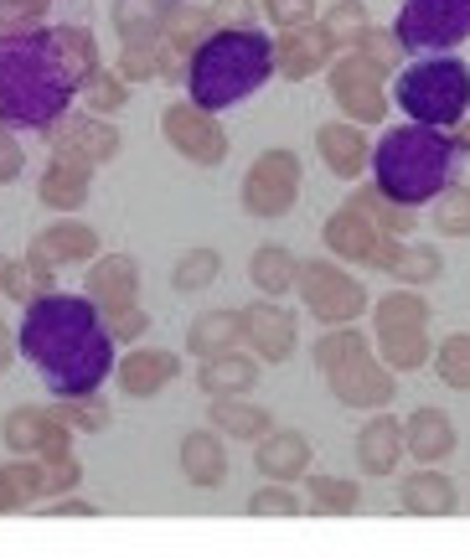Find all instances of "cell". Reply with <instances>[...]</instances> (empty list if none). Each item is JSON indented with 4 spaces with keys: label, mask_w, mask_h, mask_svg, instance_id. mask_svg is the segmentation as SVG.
<instances>
[{
    "label": "cell",
    "mask_w": 470,
    "mask_h": 558,
    "mask_svg": "<svg viewBox=\"0 0 470 558\" xmlns=\"http://www.w3.org/2000/svg\"><path fill=\"white\" fill-rule=\"evenodd\" d=\"M98 68V41L83 21L0 32V124L47 130L79 104L83 78Z\"/></svg>",
    "instance_id": "1"
},
{
    "label": "cell",
    "mask_w": 470,
    "mask_h": 558,
    "mask_svg": "<svg viewBox=\"0 0 470 558\" xmlns=\"http://www.w3.org/2000/svg\"><path fill=\"white\" fill-rule=\"evenodd\" d=\"M115 337L104 326L88 295H68V290H47V295L21 305V331H16V357L37 367L41 388L52 399H79L104 388L115 373Z\"/></svg>",
    "instance_id": "2"
},
{
    "label": "cell",
    "mask_w": 470,
    "mask_h": 558,
    "mask_svg": "<svg viewBox=\"0 0 470 558\" xmlns=\"http://www.w3.org/2000/svg\"><path fill=\"white\" fill-rule=\"evenodd\" d=\"M466 145L455 130H439V124H393L383 140H373V156H367V171H373V186L383 197L403 202V207H424L434 202L450 181H460V166H466Z\"/></svg>",
    "instance_id": "3"
},
{
    "label": "cell",
    "mask_w": 470,
    "mask_h": 558,
    "mask_svg": "<svg viewBox=\"0 0 470 558\" xmlns=\"http://www.w3.org/2000/svg\"><path fill=\"white\" fill-rule=\"evenodd\" d=\"M275 78V41L258 26H213L186 58V99L202 109H233Z\"/></svg>",
    "instance_id": "4"
},
{
    "label": "cell",
    "mask_w": 470,
    "mask_h": 558,
    "mask_svg": "<svg viewBox=\"0 0 470 558\" xmlns=\"http://www.w3.org/2000/svg\"><path fill=\"white\" fill-rule=\"evenodd\" d=\"M311 362L336 393V403H347V409L373 414V409H388L398 399V373L373 352V337L357 320L326 326V337L311 347Z\"/></svg>",
    "instance_id": "5"
},
{
    "label": "cell",
    "mask_w": 470,
    "mask_h": 558,
    "mask_svg": "<svg viewBox=\"0 0 470 558\" xmlns=\"http://www.w3.org/2000/svg\"><path fill=\"white\" fill-rule=\"evenodd\" d=\"M393 104L419 124L455 130L470 109V68L455 52H430L393 73Z\"/></svg>",
    "instance_id": "6"
},
{
    "label": "cell",
    "mask_w": 470,
    "mask_h": 558,
    "mask_svg": "<svg viewBox=\"0 0 470 558\" xmlns=\"http://www.w3.org/2000/svg\"><path fill=\"white\" fill-rule=\"evenodd\" d=\"M294 295H300V311H311V320H321V326L362 320L373 305L367 284L347 275L341 259H300L294 264Z\"/></svg>",
    "instance_id": "7"
},
{
    "label": "cell",
    "mask_w": 470,
    "mask_h": 558,
    "mask_svg": "<svg viewBox=\"0 0 470 558\" xmlns=\"http://www.w3.org/2000/svg\"><path fill=\"white\" fill-rule=\"evenodd\" d=\"M393 37L403 58L455 52L460 41H470V0H403L393 16Z\"/></svg>",
    "instance_id": "8"
},
{
    "label": "cell",
    "mask_w": 470,
    "mask_h": 558,
    "mask_svg": "<svg viewBox=\"0 0 470 558\" xmlns=\"http://www.w3.org/2000/svg\"><path fill=\"white\" fill-rule=\"evenodd\" d=\"M300 186H305V166L294 150L275 145V150H264L254 156V166L243 171V186H238V202H243V213L258 222H275L285 218L294 202H300Z\"/></svg>",
    "instance_id": "9"
},
{
    "label": "cell",
    "mask_w": 470,
    "mask_h": 558,
    "mask_svg": "<svg viewBox=\"0 0 470 558\" xmlns=\"http://www.w3.org/2000/svg\"><path fill=\"white\" fill-rule=\"evenodd\" d=\"M326 88L332 104L341 109V120L352 124H383L388 120V78L373 62H362L357 52H336L326 62Z\"/></svg>",
    "instance_id": "10"
},
{
    "label": "cell",
    "mask_w": 470,
    "mask_h": 558,
    "mask_svg": "<svg viewBox=\"0 0 470 558\" xmlns=\"http://www.w3.org/2000/svg\"><path fill=\"white\" fill-rule=\"evenodd\" d=\"M160 135H166V145H171L181 160H192L202 171H213V166L228 160V130H222V120L192 99L160 109Z\"/></svg>",
    "instance_id": "11"
},
{
    "label": "cell",
    "mask_w": 470,
    "mask_h": 558,
    "mask_svg": "<svg viewBox=\"0 0 470 558\" xmlns=\"http://www.w3.org/2000/svg\"><path fill=\"white\" fill-rule=\"evenodd\" d=\"M47 145H52V156H68V160H83V166H109L119 160L124 150V135H119V124L109 114H94V109H68L58 120L41 130Z\"/></svg>",
    "instance_id": "12"
},
{
    "label": "cell",
    "mask_w": 470,
    "mask_h": 558,
    "mask_svg": "<svg viewBox=\"0 0 470 558\" xmlns=\"http://www.w3.org/2000/svg\"><path fill=\"white\" fill-rule=\"evenodd\" d=\"M238 316H243V347H249L258 362L285 367V362L294 357V347H300V316H294L290 305L258 295L254 305H243Z\"/></svg>",
    "instance_id": "13"
},
{
    "label": "cell",
    "mask_w": 470,
    "mask_h": 558,
    "mask_svg": "<svg viewBox=\"0 0 470 558\" xmlns=\"http://www.w3.org/2000/svg\"><path fill=\"white\" fill-rule=\"evenodd\" d=\"M109 378L119 383L124 399H160V393L181 378V357L171 347H145V341H135L124 357H115V373H109Z\"/></svg>",
    "instance_id": "14"
},
{
    "label": "cell",
    "mask_w": 470,
    "mask_h": 558,
    "mask_svg": "<svg viewBox=\"0 0 470 558\" xmlns=\"http://www.w3.org/2000/svg\"><path fill=\"white\" fill-rule=\"evenodd\" d=\"M373 269H383V275H393L398 284H434V279L445 275V259H439V248L434 243H419V239H393V233H383L373 248Z\"/></svg>",
    "instance_id": "15"
},
{
    "label": "cell",
    "mask_w": 470,
    "mask_h": 558,
    "mask_svg": "<svg viewBox=\"0 0 470 558\" xmlns=\"http://www.w3.org/2000/svg\"><path fill=\"white\" fill-rule=\"evenodd\" d=\"M332 41L321 37V26H285L275 37V78L285 83H311L315 73H326V62H332Z\"/></svg>",
    "instance_id": "16"
},
{
    "label": "cell",
    "mask_w": 470,
    "mask_h": 558,
    "mask_svg": "<svg viewBox=\"0 0 470 558\" xmlns=\"http://www.w3.org/2000/svg\"><path fill=\"white\" fill-rule=\"evenodd\" d=\"M83 295L94 300L98 311H124L140 300V264L130 254H94L88 275H83Z\"/></svg>",
    "instance_id": "17"
},
{
    "label": "cell",
    "mask_w": 470,
    "mask_h": 558,
    "mask_svg": "<svg viewBox=\"0 0 470 558\" xmlns=\"http://www.w3.org/2000/svg\"><path fill=\"white\" fill-rule=\"evenodd\" d=\"M315 156L332 171L336 181H357L367 171V156H373V140H367V124L352 120H332L315 130Z\"/></svg>",
    "instance_id": "18"
},
{
    "label": "cell",
    "mask_w": 470,
    "mask_h": 558,
    "mask_svg": "<svg viewBox=\"0 0 470 558\" xmlns=\"http://www.w3.org/2000/svg\"><path fill=\"white\" fill-rule=\"evenodd\" d=\"M373 352L393 373H419L430 362V320H373Z\"/></svg>",
    "instance_id": "19"
},
{
    "label": "cell",
    "mask_w": 470,
    "mask_h": 558,
    "mask_svg": "<svg viewBox=\"0 0 470 558\" xmlns=\"http://www.w3.org/2000/svg\"><path fill=\"white\" fill-rule=\"evenodd\" d=\"M321 239H326V248H332V259L341 264H367L373 259L377 239H383V228H377L357 202H341L332 218H326V228H321Z\"/></svg>",
    "instance_id": "20"
},
{
    "label": "cell",
    "mask_w": 470,
    "mask_h": 558,
    "mask_svg": "<svg viewBox=\"0 0 470 558\" xmlns=\"http://www.w3.org/2000/svg\"><path fill=\"white\" fill-rule=\"evenodd\" d=\"M357 465H362V476H398V465H403V418H393L388 409H373V418L357 435Z\"/></svg>",
    "instance_id": "21"
},
{
    "label": "cell",
    "mask_w": 470,
    "mask_h": 558,
    "mask_svg": "<svg viewBox=\"0 0 470 558\" xmlns=\"http://www.w3.org/2000/svg\"><path fill=\"white\" fill-rule=\"evenodd\" d=\"M258 367H264V362H258L254 352L233 347V352L202 357V367H196V388H202L207 399H243V393H254L258 388Z\"/></svg>",
    "instance_id": "22"
},
{
    "label": "cell",
    "mask_w": 470,
    "mask_h": 558,
    "mask_svg": "<svg viewBox=\"0 0 470 558\" xmlns=\"http://www.w3.org/2000/svg\"><path fill=\"white\" fill-rule=\"evenodd\" d=\"M455 445H460V435H455V418L445 409H413L403 418V456H413L419 465H445L455 456Z\"/></svg>",
    "instance_id": "23"
},
{
    "label": "cell",
    "mask_w": 470,
    "mask_h": 558,
    "mask_svg": "<svg viewBox=\"0 0 470 558\" xmlns=\"http://www.w3.org/2000/svg\"><path fill=\"white\" fill-rule=\"evenodd\" d=\"M398 507L409 518H455L460 492H455V481L439 465H419V471H409L398 481Z\"/></svg>",
    "instance_id": "24"
},
{
    "label": "cell",
    "mask_w": 470,
    "mask_h": 558,
    "mask_svg": "<svg viewBox=\"0 0 470 558\" xmlns=\"http://www.w3.org/2000/svg\"><path fill=\"white\" fill-rule=\"evenodd\" d=\"M254 471L264 481H300L311 471V439L300 429H269L264 439H254Z\"/></svg>",
    "instance_id": "25"
},
{
    "label": "cell",
    "mask_w": 470,
    "mask_h": 558,
    "mask_svg": "<svg viewBox=\"0 0 470 558\" xmlns=\"http://www.w3.org/2000/svg\"><path fill=\"white\" fill-rule=\"evenodd\" d=\"M181 476L196 492H217L228 481V445H222V435H217L213 424L181 435Z\"/></svg>",
    "instance_id": "26"
},
{
    "label": "cell",
    "mask_w": 470,
    "mask_h": 558,
    "mask_svg": "<svg viewBox=\"0 0 470 558\" xmlns=\"http://www.w3.org/2000/svg\"><path fill=\"white\" fill-rule=\"evenodd\" d=\"M88 192H94V166L68 160V156L47 160V171L37 181V197L47 213H79L83 202H88Z\"/></svg>",
    "instance_id": "27"
},
{
    "label": "cell",
    "mask_w": 470,
    "mask_h": 558,
    "mask_svg": "<svg viewBox=\"0 0 470 558\" xmlns=\"http://www.w3.org/2000/svg\"><path fill=\"white\" fill-rule=\"evenodd\" d=\"M32 243H37L58 269H68V264H88L98 254V233L83 218H73V213H52V222H47Z\"/></svg>",
    "instance_id": "28"
},
{
    "label": "cell",
    "mask_w": 470,
    "mask_h": 558,
    "mask_svg": "<svg viewBox=\"0 0 470 558\" xmlns=\"http://www.w3.org/2000/svg\"><path fill=\"white\" fill-rule=\"evenodd\" d=\"M243 347V316L228 311V305H217V311H196L192 326H186V352L196 362L202 357H217V352H233Z\"/></svg>",
    "instance_id": "29"
},
{
    "label": "cell",
    "mask_w": 470,
    "mask_h": 558,
    "mask_svg": "<svg viewBox=\"0 0 470 558\" xmlns=\"http://www.w3.org/2000/svg\"><path fill=\"white\" fill-rule=\"evenodd\" d=\"M207 424H213L217 435L249 439V445H254V439H264L275 429V414L249 399H207Z\"/></svg>",
    "instance_id": "30"
},
{
    "label": "cell",
    "mask_w": 470,
    "mask_h": 558,
    "mask_svg": "<svg viewBox=\"0 0 470 558\" xmlns=\"http://www.w3.org/2000/svg\"><path fill=\"white\" fill-rule=\"evenodd\" d=\"M171 5L177 0H115L109 21H115L119 41H160L166 21H171Z\"/></svg>",
    "instance_id": "31"
},
{
    "label": "cell",
    "mask_w": 470,
    "mask_h": 558,
    "mask_svg": "<svg viewBox=\"0 0 470 558\" xmlns=\"http://www.w3.org/2000/svg\"><path fill=\"white\" fill-rule=\"evenodd\" d=\"M52 418H58L52 403H21V409H11V414L0 418L5 450H11V456H37V445H41V435L52 429Z\"/></svg>",
    "instance_id": "32"
},
{
    "label": "cell",
    "mask_w": 470,
    "mask_h": 558,
    "mask_svg": "<svg viewBox=\"0 0 470 558\" xmlns=\"http://www.w3.org/2000/svg\"><path fill=\"white\" fill-rule=\"evenodd\" d=\"M294 254L285 248V243H264V248H254V259H249V279H254L258 295L269 300H285L294 290Z\"/></svg>",
    "instance_id": "33"
},
{
    "label": "cell",
    "mask_w": 470,
    "mask_h": 558,
    "mask_svg": "<svg viewBox=\"0 0 470 558\" xmlns=\"http://www.w3.org/2000/svg\"><path fill=\"white\" fill-rule=\"evenodd\" d=\"M37 497H41V460L37 456L5 460V465H0V518L32 507Z\"/></svg>",
    "instance_id": "34"
},
{
    "label": "cell",
    "mask_w": 470,
    "mask_h": 558,
    "mask_svg": "<svg viewBox=\"0 0 470 558\" xmlns=\"http://www.w3.org/2000/svg\"><path fill=\"white\" fill-rule=\"evenodd\" d=\"M305 486H311V507L326 512V518H352L362 507V486L352 476H332V471H305Z\"/></svg>",
    "instance_id": "35"
},
{
    "label": "cell",
    "mask_w": 470,
    "mask_h": 558,
    "mask_svg": "<svg viewBox=\"0 0 470 558\" xmlns=\"http://www.w3.org/2000/svg\"><path fill=\"white\" fill-rule=\"evenodd\" d=\"M217 279H222V254L207 248V243H196V248H186L177 259V269H171V290H177V295H202V290H213Z\"/></svg>",
    "instance_id": "36"
},
{
    "label": "cell",
    "mask_w": 470,
    "mask_h": 558,
    "mask_svg": "<svg viewBox=\"0 0 470 558\" xmlns=\"http://www.w3.org/2000/svg\"><path fill=\"white\" fill-rule=\"evenodd\" d=\"M352 202L367 213V218L383 228V233H393V239H413V228H419V207H403V202H393V197H383L377 186H357L352 192Z\"/></svg>",
    "instance_id": "37"
},
{
    "label": "cell",
    "mask_w": 470,
    "mask_h": 558,
    "mask_svg": "<svg viewBox=\"0 0 470 558\" xmlns=\"http://www.w3.org/2000/svg\"><path fill=\"white\" fill-rule=\"evenodd\" d=\"M207 32H213V16H207V5L177 0V5H171V21H166V32H160V41H166L171 52H181V58H192V47L207 37Z\"/></svg>",
    "instance_id": "38"
},
{
    "label": "cell",
    "mask_w": 470,
    "mask_h": 558,
    "mask_svg": "<svg viewBox=\"0 0 470 558\" xmlns=\"http://www.w3.org/2000/svg\"><path fill=\"white\" fill-rule=\"evenodd\" d=\"M79 104H83V109H94V114H109V120H115L119 109L130 104V83L119 78L115 68H104V62H98L94 73L83 78V88H79Z\"/></svg>",
    "instance_id": "39"
},
{
    "label": "cell",
    "mask_w": 470,
    "mask_h": 558,
    "mask_svg": "<svg viewBox=\"0 0 470 558\" xmlns=\"http://www.w3.org/2000/svg\"><path fill=\"white\" fill-rule=\"evenodd\" d=\"M367 21H373V11L362 0H336V5H326V16H315V26H321V37L332 41V52H347Z\"/></svg>",
    "instance_id": "40"
},
{
    "label": "cell",
    "mask_w": 470,
    "mask_h": 558,
    "mask_svg": "<svg viewBox=\"0 0 470 558\" xmlns=\"http://www.w3.org/2000/svg\"><path fill=\"white\" fill-rule=\"evenodd\" d=\"M430 228L439 233V239H470V186H460V181H450L439 197L430 202Z\"/></svg>",
    "instance_id": "41"
},
{
    "label": "cell",
    "mask_w": 470,
    "mask_h": 558,
    "mask_svg": "<svg viewBox=\"0 0 470 558\" xmlns=\"http://www.w3.org/2000/svg\"><path fill=\"white\" fill-rule=\"evenodd\" d=\"M58 403V414L68 418V429L73 435H104L109 424H115V409H109V399L104 393H79V399H52Z\"/></svg>",
    "instance_id": "42"
},
{
    "label": "cell",
    "mask_w": 470,
    "mask_h": 558,
    "mask_svg": "<svg viewBox=\"0 0 470 558\" xmlns=\"http://www.w3.org/2000/svg\"><path fill=\"white\" fill-rule=\"evenodd\" d=\"M347 52H357L362 62H373L383 78H393V73H398V62H403V47H398V37H393V26H373V21L357 32V41L347 47Z\"/></svg>",
    "instance_id": "43"
},
{
    "label": "cell",
    "mask_w": 470,
    "mask_h": 558,
    "mask_svg": "<svg viewBox=\"0 0 470 558\" xmlns=\"http://www.w3.org/2000/svg\"><path fill=\"white\" fill-rule=\"evenodd\" d=\"M430 357H434V373H439V383H445V388L470 393V331H450V337L439 341Z\"/></svg>",
    "instance_id": "44"
},
{
    "label": "cell",
    "mask_w": 470,
    "mask_h": 558,
    "mask_svg": "<svg viewBox=\"0 0 470 558\" xmlns=\"http://www.w3.org/2000/svg\"><path fill=\"white\" fill-rule=\"evenodd\" d=\"M305 507H300V497H294L285 481H264L254 497H249V518H264V522H290L300 518Z\"/></svg>",
    "instance_id": "45"
},
{
    "label": "cell",
    "mask_w": 470,
    "mask_h": 558,
    "mask_svg": "<svg viewBox=\"0 0 470 558\" xmlns=\"http://www.w3.org/2000/svg\"><path fill=\"white\" fill-rule=\"evenodd\" d=\"M115 73L124 83H156V41H119Z\"/></svg>",
    "instance_id": "46"
},
{
    "label": "cell",
    "mask_w": 470,
    "mask_h": 558,
    "mask_svg": "<svg viewBox=\"0 0 470 558\" xmlns=\"http://www.w3.org/2000/svg\"><path fill=\"white\" fill-rule=\"evenodd\" d=\"M83 486V460L79 456H62V460H41V497L37 501H52V497H68Z\"/></svg>",
    "instance_id": "47"
},
{
    "label": "cell",
    "mask_w": 470,
    "mask_h": 558,
    "mask_svg": "<svg viewBox=\"0 0 470 558\" xmlns=\"http://www.w3.org/2000/svg\"><path fill=\"white\" fill-rule=\"evenodd\" d=\"M104 326H109L115 347H135V341H145V331H150V311L135 300V305H124V311H109Z\"/></svg>",
    "instance_id": "48"
},
{
    "label": "cell",
    "mask_w": 470,
    "mask_h": 558,
    "mask_svg": "<svg viewBox=\"0 0 470 558\" xmlns=\"http://www.w3.org/2000/svg\"><path fill=\"white\" fill-rule=\"evenodd\" d=\"M58 0H0V32H26V26H47Z\"/></svg>",
    "instance_id": "49"
},
{
    "label": "cell",
    "mask_w": 470,
    "mask_h": 558,
    "mask_svg": "<svg viewBox=\"0 0 470 558\" xmlns=\"http://www.w3.org/2000/svg\"><path fill=\"white\" fill-rule=\"evenodd\" d=\"M258 16L275 32H285V26H311L321 11H315V0H258Z\"/></svg>",
    "instance_id": "50"
},
{
    "label": "cell",
    "mask_w": 470,
    "mask_h": 558,
    "mask_svg": "<svg viewBox=\"0 0 470 558\" xmlns=\"http://www.w3.org/2000/svg\"><path fill=\"white\" fill-rule=\"evenodd\" d=\"M207 16H213V26H258V0H213L207 5Z\"/></svg>",
    "instance_id": "51"
},
{
    "label": "cell",
    "mask_w": 470,
    "mask_h": 558,
    "mask_svg": "<svg viewBox=\"0 0 470 558\" xmlns=\"http://www.w3.org/2000/svg\"><path fill=\"white\" fill-rule=\"evenodd\" d=\"M21 171H26V145H21L16 130H5V124H0V186H5V181H16Z\"/></svg>",
    "instance_id": "52"
},
{
    "label": "cell",
    "mask_w": 470,
    "mask_h": 558,
    "mask_svg": "<svg viewBox=\"0 0 470 558\" xmlns=\"http://www.w3.org/2000/svg\"><path fill=\"white\" fill-rule=\"evenodd\" d=\"M52 409H58V403H52ZM73 429H68V418H52V429H47V435H41V445H37V460H62V456H73Z\"/></svg>",
    "instance_id": "53"
},
{
    "label": "cell",
    "mask_w": 470,
    "mask_h": 558,
    "mask_svg": "<svg viewBox=\"0 0 470 558\" xmlns=\"http://www.w3.org/2000/svg\"><path fill=\"white\" fill-rule=\"evenodd\" d=\"M0 295H5V300H16V305H26V300L37 295V290H32V275H26V264H21V259L5 264V279H0Z\"/></svg>",
    "instance_id": "54"
},
{
    "label": "cell",
    "mask_w": 470,
    "mask_h": 558,
    "mask_svg": "<svg viewBox=\"0 0 470 558\" xmlns=\"http://www.w3.org/2000/svg\"><path fill=\"white\" fill-rule=\"evenodd\" d=\"M41 518H98L94 501H83L79 492H68V497H52L41 507Z\"/></svg>",
    "instance_id": "55"
},
{
    "label": "cell",
    "mask_w": 470,
    "mask_h": 558,
    "mask_svg": "<svg viewBox=\"0 0 470 558\" xmlns=\"http://www.w3.org/2000/svg\"><path fill=\"white\" fill-rule=\"evenodd\" d=\"M16 367V331H11V320L0 316V378Z\"/></svg>",
    "instance_id": "56"
},
{
    "label": "cell",
    "mask_w": 470,
    "mask_h": 558,
    "mask_svg": "<svg viewBox=\"0 0 470 558\" xmlns=\"http://www.w3.org/2000/svg\"><path fill=\"white\" fill-rule=\"evenodd\" d=\"M455 135H460V145H466V150H470V109H466V120L455 124Z\"/></svg>",
    "instance_id": "57"
},
{
    "label": "cell",
    "mask_w": 470,
    "mask_h": 558,
    "mask_svg": "<svg viewBox=\"0 0 470 558\" xmlns=\"http://www.w3.org/2000/svg\"><path fill=\"white\" fill-rule=\"evenodd\" d=\"M5 264H11V259H5V254H0V279H5Z\"/></svg>",
    "instance_id": "58"
}]
</instances>
